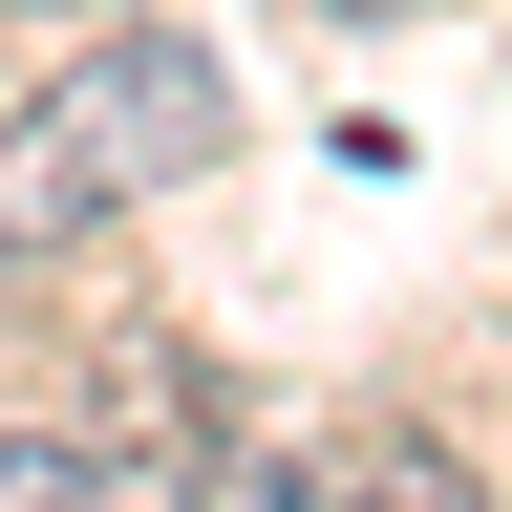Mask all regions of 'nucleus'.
Wrapping results in <instances>:
<instances>
[{"label": "nucleus", "mask_w": 512, "mask_h": 512, "mask_svg": "<svg viewBox=\"0 0 512 512\" xmlns=\"http://www.w3.org/2000/svg\"><path fill=\"white\" fill-rule=\"evenodd\" d=\"M43 107L86 128V171H107V192H150V171H214V150H235V86H214L192 43H86Z\"/></svg>", "instance_id": "1"}, {"label": "nucleus", "mask_w": 512, "mask_h": 512, "mask_svg": "<svg viewBox=\"0 0 512 512\" xmlns=\"http://www.w3.org/2000/svg\"><path fill=\"white\" fill-rule=\"evenodd\" d=\"M86 214H107V171H86V128H64V107H22V150H0V256H64Z\"/></svg>", "instance_id": "2"}, {"label": "nucleus", "mask_w": 512, "mask_h": 512, "mask_svg": "<svg viewBox=\"0 0 512 512\" xmlns=\"http://www.w3.org/2000/svg\"><path fill=\"white\" fill-rule=\"evenodd\" d=\"M107 470H86V448H43V427H0V512H86Z\"/></svg>", "instance_id": "3"}, {"label": "nucleus", "mask_w": 512, "mask_h": 512, "mask_svg": "<svg viewBox=\"0 0 512 512\" xmlns=\"http://www.w3.org/2000/svg\"><path fill=\"white\" fill-rule=\"evenodd\" d=\"M342 22H384V0H342Z\"/></svg>", "instance_id": "4"}]
</instances>
